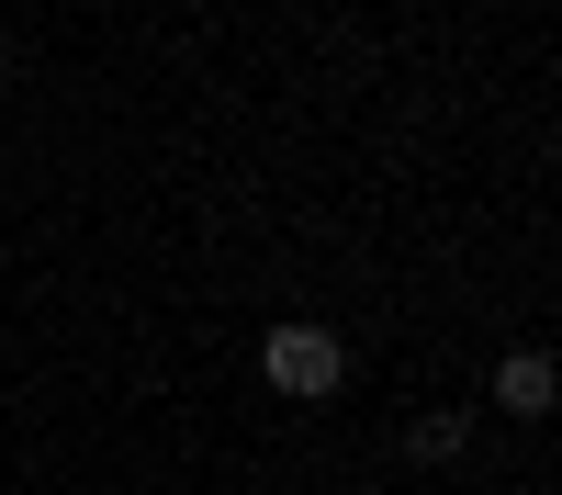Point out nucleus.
Wrapping results in <instances>:
<instances>
[{
	"label": "nucleus",
	"instance_id": "f257e3e1",
	"mask_svg": "<svg viewBox=\"0 0 562 495\" xmlns=\"http://www.w3.org/2000/svg\"><path fill=\"white\" fill-rule=\"evenodd\" d=\"M259 372H270V394H304V405H326V394L349 383V349L326 338V327H304V315H293V327H270V338H259Z\"/></svg>",
	"mask_w": 562,
	"mask_h": 495
},
{
	"label": "nucleus",
	"instance_id": "f03ea898",
	"mask_svg": "<svg viewBox=\"0 0 562 495\" xmlns=\"http://www.w3.org/2000/svg\"><path fill=\"white\" fill-rule=\"evenodd\" d=\"M495 405H506V417H551V360H540V349L495 360Z\"/></svg>",
	"mask_w": 562,
	"mask_h": 495
},
{
	"label": "nucleus",
	"instance_id": "7ed1b4c3",
	"mask_svg": "<svg viewBox=\"0 0 562 495\" xmlns=\"http://www.w3.org/2000/svg\"><path fill=\"white\" fill-rule=\"evenodd\" d=\"M461 439H473V428H461V405H439V417H416V428H405V450H416V462H450Z\"/></svg>",
	"mask_w": 562,
	"mask_h": 495
}]
</instances>
